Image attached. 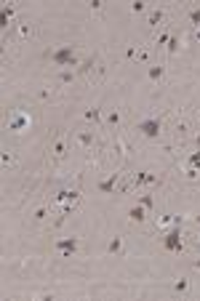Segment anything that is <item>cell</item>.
<instances>
[{
  "instance_id": "cell-1",
  "label": "cell",
  "mask_w": 200,
  "mask_h": 301,
  "mask_svg": "<svg viewBox=\"0 0 200 301\" xmlns=\"http://www.w3.org/2000/svg\"><path fill=\"white\" fill-rule=\"evenodd\" d=\"M51 62L59 67V70H78L80 67V56H78V48L75 46H59L51 51Z\"/></svg>"
},
{
  "instance_id": "cell-2",
  "label": "cell",
  "mask_w": 200,
  "mask_h": 301,
  "mask_svg": "<svg viewBox=\"0 0 200 301\" xmlns=\"http://www.w3.org/2000/svg\"><path fill=\"white\" fill-rule=\"evenodd\" d=\"M133 131H136L139 136H144V139H160L163 120L160 117H144V120H139V123L133 125Z\"/></svg>"
},
{
  "instance_id": "cell-3",
  "label": "cell",
  "mask_w": 200,
  "mask_h": 301,
  "mask_svg": "<svg viewBox=\"0 0 200 301\" xmlns=\"http://www.w3.org/2000/svg\"><path fill=\"white\" fill-rule=\"evenodd\" d=\"M163 248L168 253H181L184 251V232L181 227H171L168 232L163 235Z\"/></svg>"
},
{
  "instance_id": "cell-4",
  "label": "cell",
  "mask_w": 200,
  "mask_h": 301,
  "mask_svg": "<svg viewBox=\"0 0 200 301\" xmlns=\"http://www.w3.org/2000/svg\"><path fill=\"white\" fill-rule=\"evenodd\" d=\"M8 131H14V133H22V131H27V128L32 125V115L27 112V109H14L11 115H8Z\"/></svg>"
},
{
  "instance_id": "cell-5",
  "label": "cell",
  "mask_w": 200,
  "mask_h": 301,
  "mask_svg": "<svg viewBox=\"0 0 200 301\" xmlns=\"http://www.w3.org/2000/svg\"><path fill=\"white\" fill-rule=\"evenodd\" d=\"M72 141H75V147H78V149L91 152L96 147V131H94V128H78V131L72 133Z\"/></svg>"
},
{
  "instance_id": "cell-6",
  "label": "cell",
  "mask_w": 200,
  "mask_h": 301,
  "mask_svg": "<svg viewBox=\"0 0 200 301\" xmlns=\"http://www.w3.org/2000/svg\"><path fill=\"white\" fill-rule=\"evenodd\" d=\"M67 152H70V141H67V136L56 133V139L51 141V147H48V160H51V163H62L67 158Z\"/></svg>"
},
{
  "instance_id": "cell-7",
  "label": "cell",
  "mask_w": 200,
  "mask_h": 301,
  "mask_svg": "<svg viewBox=\"0 0 200 301\" xmlns=\"http://www.w3.org/2000/svg\"><path fill=\"white\" fill-rule=\"evenodd\" d=\"M78 203H80V189H72V187L56 189L51 197V205H78Z\"/></svg>"
},
{
  "instance_id": "cell-8",
  "label": "cell",
  "mask_w": 200,
  "mask_h": 301,
  "mask_svg": "<svg viewBox=\"0 0 200 301\" xmlns=\"http://www.w3.org/2000/svg\"><path fill=\"white\" fill-rule=\"evenodd\" d=\"M14 32H16V40L19 43H27L35 38V22L27 19V16H22V19L14 22Z\"/></svg>"
},
{
  "instance_id": "cell-9",
  "label": "cell",
  "mask_w": 200,
  "mask_h": 301,
  "mask_svg": "<svg viewBox=\"0 0 200 301\" xmlns=\"http://www.w3.org/2000/svg\"><path fill=\"white\" fill-rule=\"evenodd\" d=\"M54 248L59 251L62 259H72V256L78 253V248H80V237H59L54 243Z\"/></svg>"
},
{
  "instance_id": "cell-10",
  "label": "cell",
  "mask_w": 200,
  "mask_h": 301,
  "mask_svg": "<svg viewBox=\"0 0 200 301\" xmlns=\"http://www.w3.org/2000/svg\"><path fill=\"white\" fill-rule=\"evenodd\" d=\"M149 184H160V179L157 174H149V171H136V174H131V187H149Z\"/></svg>"
},
{
  "instance_id": "cell-11",
  "label": "cell",
  "mask_w": 200,
  "mask_h": 301,
  "mask_svg": "<svg viewBox=\"0 0 200 301\" xmlns=\"http://www.w3.org/2000/svg\"><path fill=\"white\" fill-rule=\"evenodd\" d=\"M165 19H168V8H163V6L149 8V14H147V24H149L152 30H157V27H165Z\"/></svg>"
},
{
  "instance_id": "cell-12",
  "label": "cell",
  "mask_w": 200,
  "mask_h": 301,
  "mask_svg": "<svg viewBox=\"0 0 200 301\" xmlns=\"http://www.w3.org/2000/svg\"><path fill=\"white\" fill-rule=\"evenodd\" d=\"M83 120H86V123H91V125H104V112H102V107L99 104H94V107H86L83 109Z\"/></svg>"
},
{
  "instance_id": "cell-13",
  "label": "cell",
  "mask_w": 200,
  "mask_h": 301,
  "mask_svg": "<svg viewBox=\"0 0 200 301\" xmlns=\"http://www.w3.org/2000/svg\"><path fill=\"white\" fill-rule=\"evenodd\" d=\"M189 117H187V112H181L176 120H173V136H176V139H187L189 136Z\"/></svg>"
},
{
  "instance_id": "cell-14",
  "label": "cell",
  "mask_w": 200,
  "mask_h": 301,
  "mask_svg": "<svg viewBox=\"0 0 200 301\" xmlns=\"http://www.w3.org/2000/svg\"><path fill=\"white\" fill-rule=\"evenodd\" d=\"M147 216H152V213H149L141 203H136V205H131V208H128V221H133V224H144Z\"/></svg>"
},
{
  "instance_id": "cell-15",
  "label": "cell",
  "mask_w": 200,
  "mask_h": 301,
  "mask_svg": "<svg viewBox=\"0 0 200 301\" xmlns=\"http://www.w3.org/2000/svg\"><path fill=\"white\" fill-rule=\"evenodd\" d=\"M120 123H123V109H118V107H115V109H107V112H104V125H107V128L118 131V128H120Z\"/></svg>"
},
{
  "instance_id": "cell-16",
  "label": "cell",
  "mask_w": 200,
  "mask_h": 301,
  "mask_svg": "<svg viewBox=\"0 0 200 301\" xmlns=\"http://www.w3.org/2000/svg\"><path fill=\"white\" fill-rule=\"evenodd\" d=\"M112 152L118 155V158H128V152H131V144L126 141V136L123 133H115V141H112Z\"/></svg>"
},
{
  "instance_id": "cell-17",
  "label": "cell",
  "mask_w": 200,
  "mask_h": 301,
  "mask_svg": "<svg viewBox=\"0 0 200 301\" xmlns=\"http://www.w3.org/2000/svg\"><path fill=\"white\" fill-rule=\"evenodd\" d=\"M147 80L155 83V85H160L165 80V64H149L147 67Z\"/></svg>"
},
{
  "instance_id": "cell-18",
  "label": "cell",
  "mask_w": 200,
  "mask_h": 301,
  "mask_svg": "<svg viewBox=\"0 0 200 301\" xmlns=\"http://www.w3.org/2000/svg\"><path fill=\"white\" fill-rule=\"evenodd\" d=\"M120 176H123V174H118V171H115V174H110L107 179H102V182H99V189H102L104 195H112L115 187L120 184Z\"/></svg>"
},
{
  "instance_id": "cell-19",
  "label": "cell",
  "mask_w": 200,
  "mask_h": 301,
  "mask_svg": "<svg viewBox=\"0 0 200 301\" xmlns=\"http://www.w3.org/2000/svg\"><path fill=\"white\" fill-rule=\"evenodd\" d=\"M123 248H126V240H123L120 235H118V237H112L110 243H107V256H120V253H123Z\"/></svg>"
},
{
  "instance_id": "cell-20",
  "label": "cell",
  "mask_w": 200,
  "mask_h": 301,
  "mask_svg": "<svg viewBox=\"0 0 200 301\" xmlns=\"http://www.w3.org/2000/svg\"><path fill=\"white\" fill-rule=\"evenodd\" d=\"M155 227L160 232H168L173 227V213H160V216H155Z\"/></svg>"
},
{
  "instance_id": "cell-21",
  "label": "cell",
  "mask_w": 200,
  "mask_h": 301,
  "mask_svg": "<svg viewBox=\"0 0 200 301\" xmlns=\"http://www.w3.org/2000/svg\"><path fill=\"white\" fill-rule=\"evenodd\" d=\"M75 75H78V70H59L56 72V85H70L75 80Z\"/></svg>"
},
{
  "instance_id": "cell-22",
  "label": "cell",
  "mask_w": 200,
  "mask_h": 301,
  "mask_svg": "<svg viewBox=\"0 0 200 301\" xmlns=\"http://www.w3.org/2000/svg\"><path fill=\"white\" fill-rule=\"evenodd\" d=\"M181 43H184V38L173 32V35H171V40H168V46H165V54H168V56H176V51L181 48Z\"/></svg>"
},
{
  "instance_id": "cell-23",
  "label": "cell",
  "mask_w": 200,
  "mask_h": 301,
  "mask_svg": "<svg viewBox=\"0 0 200 301\" xmlns=\"http://www.w3.org/2000/svg\"><path fill=\"white\" fill-rule=\"evenodd\" d=\"M0 14H3V27H8V24L14 22V16H16V6L14 3H6L3 8H0Z\"/></svg>"
},
{
  "instance_id": "cell-24",
  "label": "cell",
  "mask_w": 200,
  "mask_h": 301,
  "mask_svg": "<svg viewBox=\"0 0 200 301\" xmlns=\"http://www.w3.org/2000/svg\"><path fill=\"white\" fill-rule=\"evenodd\" d=\"M136 203H141V205H144V208H147L149 213L155 211V195H152V192H141V197H139Z\"/></svg>"
},
{
  "instance_id": "cell-25",
  "label": "cell",
  "mask_w": 200,
  "mask_h": 301,
  "mask_svg": "<svg viewBox=\"0 0 200 301\" xmlns=\"http://www.w3.org/2000/svg\"><path fill=\"white\" fill-rule=\"evenodd\" d=\"M173 293H179V296L189 293V280L187 277H179L176 282H173Z\"/></svg>"
},
{
  "instance_id": "cell-26",
  "label": "cell",
  "mask_w": 200,
  "mask_h": 301,
  "mask_svg": "<svg viewBox=\"0 0 200 301\" xmlns=\"http://www.w3.org/2000/svg\"><path fill=\"white\" fill-rule=\"evenodd\" d=\"M0 163H3V168H14L16 166V158H14V152L11 149H3V155H0Z\"/></svg>"
},
{
  "instance_id": "cell-27",
  "label": "cell",
  "mask_w": 200,
  "mask_h": 301,
  "mask_svg": "<svg viewBox=\"0 0 200 301\" xmlns=\"http://www.w3.org/2000/svg\"><path fill=\"white\" fill-rule=\"evenodd\" d=\"M184 168H197L200 171V149L197 152H189L187 160H184Z\"/></svg>"
},
{
  "instance_id": "cell-28",
  "label": "cell",
  "mask_w": 200,
  "mask_h": 301,
  "mask_svg": "<svg viewBox=\"0 0 200 301\" xmlns=\"http://www.w3.org/2000/svg\"><path fill=\"white\" fill-rule=\"evenodd\" d=\"M187 22L192 24V27H200V6H195V8H189V11H187Z\"/></svg>"
},
{
  "instance_id": "cell-29",
  "label": "cell",
  "mask_w": 200,
  "mask_h": 301,
  "mask_svg": "<svg viewBox=\"0 0 200 301\" xmlns=\"http://www.w3.org/2000/svg\"><path fill=\"white\" fill-rule=\"evenodd\" d=\"M32 216H35V221H46L48 216H51V205H40V208H35Z\"/></svg>"
},
{
  "instance_id": "cell-30",
  "label": "cell",
  "mask_w": 200,
  "mask_h": 301,
  "mask_svg": "<svg viewBox=\"0 0 200 301\" xmlns=\"http://www.w3.org/2000/svg\"><path fill=\"white\" fill-rule=\"evenodd\" d=\"M38 99L40 101H51L54 99V85H43V88L38 91Z\"/></svg>"
},
{
  "instance_id": "cell-31",
  "label": "cell",
  "mask_w": 200,
  "mask_h": 301,
  "mask_svg": "<svg viewBox=\"0 0 200 301\" xmlns=\"http://www.w3.org/2000/svg\"><path fill=\"white\" fill-rule=\"evenodd\" d=\"M171 35H173L171 30H163L160 35L155 38V46H157V48H160V46H168V40H171Z\"/></svg>"
},
{
  "instance_id": "cell-32",
  "label": "cell",
  "mask_w": 200,
  "mask_h": 301,
  "mask_svg": "<svg viewBox=\"0 0 200 301\" xmlns=\"http://www.w3.org/2000/svg\"><path fill=\"white\" fill-rule=\"evenodd\" d=\"M149 51H152V46H139V51H136V62H149Z\"/></svg>"
},
{
  "instance_id": "cell-33",
  "label": "cell",
  "mask_w": 200,
  "mask_h": 301,
  "mask_svg": "<svg viewBox=\"0 0 200 301\" xmlns=\"http://www.w3.org/2000/svg\"><path fill=\"white\" fill-rule=\"evenodd\" d=\"M181 171H184V179H189V182H197V179H200L197 168H181Z\"/></svg>"
},
{
  "instance_id": "cell-34",
  "label": "cell",
  "mask_w": 200,
  "mask_h": 301,
  "mask_svg": "<svg viewBox=\"0 0 200 301\" xmlns=\"http://www.w3.org/2000/svg\"><path fill=\"white\" fill-rule=\"evenodd\" d=\"M131 11H133V14L147 11V3H144V0H133V3H131Z\"/></svg>"
},
{
  "instance_id": "cell-35",
  "label": "cell",
  "mask_w": 200,
  "mask_h": 301,
  "mask_svg": "<svg viewBox=\"0 0 200 301\" xmlns=\"http://www.w3.org/2000/svg\"><path fill=\"white\" fill-rule=\"evenodd\" d=\"M136 51H139L136 43H133V46H128V48H126V59H133V62H136Z\"/></svg>"
},
{
  "instance_id": "cell-36",
  "label": "cell",
  "mask_w": 200,
  "mask_h": 301,
  "mask_svg": "<svg viewBox=\"0 0 200 301\" xmlns=\"http://www.w3.org/2000/svg\"><path fill=\"white\" fill-rule=\"evenodd\" d=\"M102 0H91V3H88V8H91V14H99V11H102Z\"/></svg>"
},
{
  "instance_id": "cell-37",
  "label": "cell",
  "mask_w": 200,
  "mask_h": 301,
  "mask_svg": "<svg viewBox=\"0 0 200 301\" xmlns=\"http://www.w3.org/2000/svg\"><path fill=\"white\" fill-rule=\"evenodd\" d=\"M192 266H195V269H197V272H200V256H197V259H195V261H192Z\"/></svg>"
},
{
  "instance_id": "cell-38",
  "label": "cell",
  "mask_w": 200,
  "mask_h": 301,
  "mask_svg": "<svg viewBox=\"0 0 200 301\" xmlns=\"http://www.w3.org/2000/svg\"><path fill=\"white\" fill-rule=\"evenodd\" d=\"M195 40L200 43V27H195Z\"/></svg>"
},
{
  "instance_id": "cell-39",
  "label": "cell",
  "mask_w": 200,
  "mask_h": 301,
  "mask_svg": "<svg viewBox=\"0 0 200 301\" xmlns=\"http://www.w3.org/2000/svg\"><path fill=\"white\" fill-rule=\"evenodd\" d=\"M192 221H195V224L200 227V213H197V216H192Z\"/></svg>"
},
{
  "instance_id": "cell-40",
  "label": "cell",
  "mask_w": 200,
  "mask_h": 301,
  "mask_svg": "<svg viewBox=\"0 0 200 301\" xmlns=\"http://www.w3.org/2000/svg\"><path fill=\"white\" fill-rule=\"evenodd\" d=\"M195 144H197V149H200V131H197V136H195Z\"/></svg>"
},
{
  "instance_id": "cell-41",
  "label": "cell",
  "mask_w": 200,
  "mask_h": 301,
  "mask_svg": "<svg viewBox=\"0 0 200 301\" xmlns=\"http://www.w3.org/2000/svg\"><path fill=\"white\" fill-rule=\"evenodd\" d=\"M197 120H200V109H197Z\"/></svg>"
},
{
  "instance_id": "cell-42",
  "label": "cell",
  "mask_w": 200,
  "mask_h": 301,
  "mask_svg": "<svg viewBox=\"0 0 200 301\" xmlns=\"http://www.w3.org/2000/svg\"><path fill=\"white\" fill-rule=\"evenodd\" d=\"M197 245H200V243H197Z\"/></svg>"
}]
</instances>
